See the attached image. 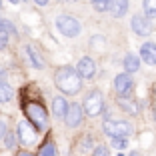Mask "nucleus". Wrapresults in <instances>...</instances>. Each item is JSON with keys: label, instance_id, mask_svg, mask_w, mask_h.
I'll return each mask as SVG.
<instances>
[{"label": "nucleus", "instance_id": "10", "mask_svg": "<svg viewBox=\"0 0 156 156\" xmlns=\"http://www.w3.org/2000/svg\"><path fill=\"white\" fill-rule=\"evenodd\" d=\"M76 72L80 74V78H92L96 74V62L88 56L78 60V66H76Z\"/></svg>", "mask_w": 156, "mask_h": 156}, {"label": "nucleus", "instance_id": "2", "mask_svg": "<svg viewBox=\"0 0 156 156\" xmlns=\"http://www.w3.org/2000/svg\"><path fill=\"white\" fill-rule=\"evenodd\" d=\"M102 128H104V134L110 138H126L134 132V126L126 120H104L102 124Z\"/></svg>", "mask_w": 156, "mask_h": 156}, {"label": "nucleus", "instance_id": "22", "mask_svg": "<svg viewBox=\"0 0 156 156\" xmlns=\"http://www.w3.org/2000/svg\"><path fill=\"white\" fill-rule=\"evenodd\" d=\"M110 144H112V148H116V150L128 148V140H126V138H110Z\"/></svg>", "mask_w": 156, "mask_h": 156}, {"label": "nucleus", "instance_id": "26", "mask_svg": "<svg viewBox=\"0 0 156 156\" xmlns=\"http://www.w3.org/2000/svg\"><path fill=\"white\" fill-rule=\"evenodd\" d=\"M8 34L6 32H0V50H2V48H6V44H8Z\"/></svg>", "mask_w": 156, "mask_h": 156}, {"label": "nucleus", "instance_id": "21", "mask_svg": "<svg viewBox=\"0 0 156 156\" xmlns=\"http://www.w3.org/2000/svg\"><path fill=\"white\" fill-rule=\"evenodd\" d=\"M16 142H18V134H16V132H8L4 136V144H6L8 150H12V148L16 146Z\"/></svg>", "mask_w": 156, "mask_h": 156}, {"label": "nucleus", "instance_id": "3", "mask_svg": "<svg viewBox=\"0 0 156 156\" xmlns=\"http://www.w3.org/2000/svg\"><path fill=\"white\" fill-rule=\"evenodd\" d=\"M56 28H58V32L62 34V36H66V38L78 36L80 30H82L78 18H74V16H70V14H62V16H58V18H56Z\"/></svg>", "mask_w": 156, "mask_h": 156}, {"label": "nucleus", "instance_id": "28", "mask_svg": "<svg viewBox=\"0 0 156 156\" xmlns=\"http://www.w3.org/2000/svg\"><path fill=\"white\" fill-rule=\"evenodd\" d=\"M16 156H32V154H30V152H28V150H20V152H18V154H16Z\"/></svg>", "mask_w": 156, "mask_h": 156}, {"label": "nucleus", "instance_id": "9", "mask_svg": "<svg viewBox=\"0 0 156 156\" xmlns=\"http://www.w3.org/2000/svg\"><path fill=\"white\" fill-rule=\"evenodd\" d=\"M132 30L138 34V36H148L152 32V24L146 16L142 14H134L132 16Z\"/></svg>", "mask_w": 156, "mask_h": 156}, {"label": "nucleus", "instance_id": "17", "mask_svg": "<svg viewBox=\"0 0 156 156\" xmlns=\"http://www.w3.org/2000/svg\"><path fill=\"white\" fill-rule=\"evenodd\" d=\"M14 96V90L10 88V84L6 80H0V102L4 104V102H10Z\"/></svg>", "mask_w": 156, "mask_h": 156}, {"label": "nucleus", "instance_id": "33", "mask_svg": "<svg viewBox=\"0 0 156 156\" xmlns=\"http://www.w3.org/2000/svg\"><path fill=\"white\" fill-rule=\"evenodd\" d=\"M0 6H2V2H0Z\"/></svg>", "mask_w": 156, "mask_h": 156}, {"label": "nucleus", "instance_id": "13", "mask_svg": "<svg viewBox=\"0 0 156 156\" xmlns=\"http://www.w3.org/2000/svg\"><path fill=\"white\" fill-rule=\"evenodd\" d=\"M108 10H110L112 16L120 18L128 10V0H108Z\"/></svg>", "mask_w": 156, "mask_h": 156}, {"label": "nucleus", "instance_id": "25", "mask_svg": "<svg viewBox=\"0 0 156 156\" xmlns=\"http://www.w3.org/2000/svg\"><path fill=\"white\" fill-rule=\"evenodd\" d=\"M6 134H8V128H6V120L0 116V140H2Z\"/></svg>", "mask_w": 156, "mask_h": 156}, {"label": "nucleus", "instance_id": "4", "mask_svg": "<svg viewBox=\"0 0 156 156\" xmlns=\"http://www.w3.org/2000/svg\"><path fill=\"white\" fill-rule=\"evenodd\" d=\"M26 114H28V122L32 124L38 132L48 128V118H46V110L40 104H28L26 106Z\"/></svg>", "mask_w": 156, "mask_h": 156}, {"label": "nucleus", "instance_id": "15", "mask_svg": "<svg viewBox=\"0 0 156 156\" xmlns=\"http://www.w3.org/2000/svg\"><path fill=\"white\" fill-rule=\"evenodd\" d=\"M26 54H28V58H30V62H32V66L36 70L44 68V58L40 56V52H38L34 46H26Z\"/></svg>", "mask_w": 156, "mask_h": 156}, {"label": "nucleus", "instance_id": "20", "mask_svg": "<svg viewBox=\"0 0 156 156\" xmlns=\"http://www.w3.org/2000/svg\"><path fill=\"white\" fill-rule=\"evenodd\" d=\"M144 14L150 18L156 16V0H144Z\"/></svg>", "mask_w": 156, "mask_h": 156}, {"label": "nucleus", "instance_id": "8", "mask_svg": "<svg viewBox=\"0 0 156 156\" xmlns=\"http://www.w3.org/2000/svg\"><path fill=\"white\" fill-rule=\"evenodd\" d=\"M84 120V110H82V106L80 104H70L68 106V112H66V126H70V128H78L80 124H82Z\"/></svg>", "mask_w": 156, "mask_h": 156}, {"label": "nucleus", "instance_id": "30", "mask_svg": "<svg viewBox=\"0 0 156 156\" xmlns=\"http://www.w3.org/2000/svg\"><path fill=\"white\" fill-rule=\"evenodd\" d=\"M10 2H12V4H18V2H20V0H10Z\"/></svg>", "mask_w": 156, "mask_h": 156}, {"label": "nucleus", "instance_id": "27", "mask_svg": "<svg viewBox=\"0 0 156 156\" xmlns=\"http://www.w3.org/2000/svg\"><path fill=\"white\" fill-rule=\"evenodd\" d=\"M34 2H36L38 6H46V4H48V0H34Z\"/></svg>", "mask_w": 156, "mask_h": 156}, {"label": "nucleus", "instance_id": "12", "mask_svg": "<svg viewBox=\"0 0 156 156\" xmlns=\"http://www.w3.org/2000/svg\"><path fill=\"white\" fill-rule=\"evenodd\" d=\"M68 100L64 96H56L52 100V114L56 116L58 120H64L66 118V112H68Z\"/></svg>", "mask_w": 156, "mask_h": 156}, {"label": "nucleus", "instance_id": "18", "mask_svg": "<svg viewBox=\"0 0 156 156\" xmlns=\"http://www.w3.org/2000/svg\"><path fill=\"white\" fill-rule=\"evenodd\" d=\"M38 156H56V146L52 140H46L38 150Z\"/></svg>", "mask_w": 156, "mask_h": 156}, {"label": "nucleus", "instance_id": "5", "mask_svg": "<svg viewBox=\"0 0 156 156\" xmlns=\"http://www.w3.org/2000/svg\"><path fill=\"white\" fill-rule=\"evenodd\" d=\"M82 110L86 116H98L104 112V98H102V94L98 90L94 92H88V96L84 98V106H82Z\"/></svg>", "mask_w": 156, "mask_h": 156}, {"label": "nucleus", "instance_id": "14", "mask_svg": "<svg viewBox=\"0 0 156 156\" xmlns=\"http://www.w3.org/2000/svg\"><path fill=\"white\" fill-rule=\"evenodd\" d=\"M140 56H142V60L146 62V64H156V44H152V42H146V44H142V48H140Z\"/></svg>", "mask_w": 156, "mask_h": 156}, {"label": "nucleus", "instance_id": "11", "mask_svg": "<svg viewBox=\"0 0 156 156\" xmlns=\"http://www.w3.org/2000/svg\"><path fill=\"white\" fill-rule=\"evenodd\" d=\"M118 106L122 108L126 114H130V116H138L140 114V106H138V102L134 100V98H130V96H118Z\"/></svg>", "mask_w": 156, "mask_h": 156}, {"label": "nucleus", "instance_id": "7", "mask_svg": "<svg viewBox=\"0 0 156 156\" xmlns=\"http://www.w3.org/2000/svg\"><path fill=\"white\" fill-rule=\"evenodd\" d=\"M114 90L118 92V96H128L134 90V80L128 72H122L114 78Z\"/></svg>", "mask_w": 156, "mask_h": 156}, {"label": "nucleus", "instance_id": "16", "mask_svg": "<svg viewBox=\"0 0 156 156\" xmlns=\"http://www.w3.org/2000/svg\"><path fill=\"white\" fill-rule=\"evenodd\" d=\"M124 68H126V72H136L138 68H140V60H138L136 54H126L124 56Z\"/></svg>", "mask_w": 156, "mask_h": 156}, {"label": "nucleus", "instance_id": "31", "mask_svg": "<svg viewBox=\"0 0 156 156\" xmlns=\"http://www.w3.org/2000/svg\"><path fill=\"white\" fill-rule=\"evenodd\" d=\"M66 2H78V0H66Z\"/></svg>", "mask_w": 156, "mask_h": 156}, {"label": "nucleus", "instance_id": "23", "mask_svg": "<svg viewBox=\"0 0 156 156\" xmlns=\"http://www.w3.org/2000/svg\"><path fill=\"white\" fill-rule=\"evenodd\" d=\"M92 6L98 12H104V10H108V0H92Z\"/></svg>", "mask_w": 156, "mask_h": 156}, {"label": "nucleus", "instance_id": "19", "mask_svg": "<svg viewBox=\"0 0 156 156\" xmlns=\"http://www.w3.org/2000/svg\"><path fill=\"white\" fill-rule=\"evenodd\" d=\"M0 32H6L8 36H16V26L8 18H0Z\"/></svg>", "mask_w": 156, "mask_h": 156}, {"label": "nucleus", "instance_id": "29", "mask_svg": "<svg viewBox=\"0 0 156 156\" xmlns=\"http://www.w3.org/2000/svg\"><path fill=\"white\" fill-rule=\"evenodd\" d=\"M128 156H142V154H140V152H136V150H132V152H130Z\"/></svg>", "mask_w": 156, "mask_h": 156}, {"label": "nucleus", "instance_id": "6", "mask_svg": "<svg viewBox=\"0 0 156 156\" xmlns=\"http://www.w3.org/2000/svg\"><path fill=\"white\" fill-rule=\"evenodd\" d=\"M18 140L24 144V146H30V144L36 142V136H38V130L34 128L32 124L28 122V120H22V122L18 124Z\"/></svg>", "mask_w": 156, "mask_h": 156}, {"label": "nucleus", "instance_id": "1", "mask_svg": "<svg viewBox=\"0 0 156 156\" xmlns=\"http://www.w3.org/2000/svg\"><path fill=\"white\" fill-rule=\"evenodd\" d=\"M54 84L62 94H78L80 88H82V78L76 72V68L72 66H62V68L56 70L54 74Z\"/></svg>", "mask_w": 156, "mask_h": 156}, {"label": "nucleus", "instance_id": "32", "mask_svg": "<svg viewBox=\"0 0 156 156\" xmlns=\"http://www.w3.org/2000/svg\"><path fill=\"white\" fill-rule=\"evenodd\" d=\"M118 156H124V154H118Z\"/></svg>", "mask_w": 156, "mask_h": 156}, {"label": "nucleus", "instance_id": "24", "mask_svg": "<svg viewBox=\"0 0 156 156\" xmlns=\"http://www.w3.org/2000/svg\"><path fill=\"white\" fill-rule=\"evenodd\" d=\"M92 156H110V152H108V146H104V144L96 146V148H94V152H92Z\"/></svg>", "mask_w": 156, "mask_h": 156}]
</instances>
